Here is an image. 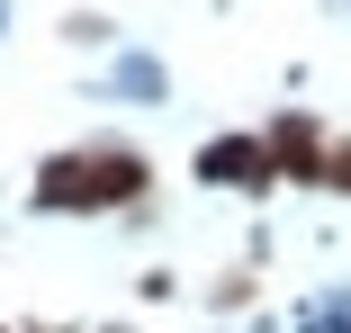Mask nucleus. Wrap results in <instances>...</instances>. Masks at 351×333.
<instances>
[{
    "label": "nucleus",
    "mask_w": 351,
    "mask_h": 333,
    "mask_svg": "<svg viewBox=\"0 0 351 333\" xmlns=\"http://www.w3.org/2000/svg\"><path fill=\"white\" fill-rule=\"evenodd\" d=\"M154 189V162L135 145H63L36 162V208L45 217H117V208H145Z\"/></svg>",
    "instance_id": "1"
},
{
    "label": "nucleus",
    "mask_w": 351,
    "mask_h": 333,
    "mask_svg": "<svg viewBox=\"0 0 351 333\" xmlns=\"http://www.w3.org/2000/svg\"><path fill=\"white\" fill-rule=\"evenodd\" d=\"M261 145H270V171L289 180V189H324V153H333V136H324L306 108H279V117L261 126Z\"/></svg>",
    "instance_id": "2"
},
{
    "label": "nucleus",
    "mask_w": 351,
    "mask_h": 333,
    "mask_svg": "<svg viewBox=\"0 0 351 333\" xmlns=\"http://www.w3.org/2000/svg\"><path fill=\"white\" fill-rule=\"evenodd\" d=\"M189 171H198L207 189H243V198H270V189H279V171H270V145H261V136H207Z\"/></svg>",
    "instance_id": "3"
},
{
    "label": "nucleus",
    "mask_w": 351,
    "mask_h": 333,
    "mask_svg": "<svg viewBox=\"0 0 351 333\" xmlns=\"http://www.w3.org/2000/svg\"><path fill=\"white\" fill-rule=\"evenodd\" d=\"M207 306H217V315H234V306H252V271H226L217 288H207Z\"/></svg>",
    "instance_id": "4"
},
{
    "label": "nucleus",
    "mask_w": 351,
    "mask_h": 333,
    "mask_svg": "<svg viewBox=\"0 0 351 333\" xmlns=\"http://www.w3.org/2000/svg\"><path fill=\"white\" fill-rule=\"evenodd\" d=\"M324 189L351 198V136H333V153H324Z\"/></svg>",
    "instance_id": "5"
},
{
    "label": "nucleus",
    "mask_w": 351,
    "mask_h": 333,
    "mask_svg": "<svg viewBox=\"0 0 351 333\" xmlns=\"http://www.w3.org/2000/svg\"><path fill=\"white\" fill-rule=\"evenodd\" d=\"M63 36H73V45H108V18H90V10H73V18H63Z\"/></svg>",
    "instance_id": "6"
},
{
    "label": "nucleus",
    "mask_w": 351,
    "mask_h": 333,
    "mask_svg": "<svg viewBox=\"0 0 351 333\" xmlns=\"http://www.w3.org/2000/svg\"><path fill=\"white\" fill-rule=\"evenodd\" d=\"M108 333H135V324H108Z\"/></svg>",
    "instance_id": "7"
}]
</instances>
